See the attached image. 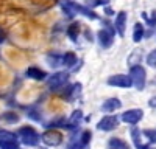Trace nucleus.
<instances>
[{
	"mask_svg": "<svg viewBox=\"0 0 156 149\" xmlns=\"http://www.w3.org/2000/svg\"><path fill=\"white\" fill-rule=\"evenodd\" d=\"M109 147L111 149H129V146L120 138H111L109 140Z\"/></svg>",
	"mask_w": 156,
	"mask_h": 149,
	"instance_id": "20",
	"label": "nucleus"
},
{
	"mask_svg": "<svg viewBox=\"0 0 156 149\" xmlns=\"http://www.w3.org/2000/svg\"><path fill=\"white\" fill-rule=\"evenodd\" d=\"M0 149H19V143H17V140L0 141Z\"/></svg>",
	"mask_w": 156,
	"mask_h": 149,
	"instance_id": "22",
	"label": "nucleus"
},
{
	"mask_svg": "<svg viewBox=\"0 0 156 149\" xmlns=\"http://www.w3.org/2000/svg\"><path fill=\"white\" fill-rule=\"evenodd\" d=\"M17 135L20 137V140L23 144L27 146H37L39 143V134L31 127V126H22L19 131H17Z\"/></svg>",
	"mask_w": 156,
	"mask_h": 149,
	"instance_id": "3",
	"label": "nucleus"
},
{
	"mask_svg": "<svg viewBox=\"0 0 156 149\" xmlns=\"http://www.w3.org/2000/svg\"><path fill=\"white\" fill-rule=\"evenodd\" d=\"M98 42L103 48H109L114 42V34L109 33L108 30H100L98 31Z\"/></svg>",
	"mask_w": 156,
	"mask_h": 149,
	"instance_id": "10",
	"label": "nucleus"
},
{
	"mask_svg": "<svg viewBox=\"0 0 156 149\" xmlns=\"http://www.w3.org/2000/svg\"><path fill=\"white\" fill-rule=\"evenodd\" d=\"M125 28H126V12L120 11L115 16V22H114V31H117L119 36H125Z\"/></svg>",
	"mask_w": 156,
	"mask_h": 149,
	"instance_id": "9",
	"label": "nucleus"
},
{
	"mask_svg": "<svg viewBox=\"0 0 156 149\" xmlns=\"http://www.w3.org/2000/svg\"><path fill=\"white\" fill-rule=\"evenodd\" d=\"M81 118H83V112L78 109V110H73L72 112V115L69 117V120H67V129H73V127H76L78 126V123L81 121Z\"/></svg>",
	"mask_w": 156,
	"mask_h": 149,
	"instance_id": "13",
	"label": "nucleus"
},
{
	"mask_svg": "<svg viewBox=\"0 0 156 149\" xmlns=\"http://www.w3.org/2000/svg\"><path fill=\"white\" fill-rule=\"evenodd\" d=\"M109 0H94V6H101V5H108Z\"/></svg>",
	"mask_w": 156,
	"mask_h": 149,
	"instance_id": "28",
	"label": "nucleus"
},
{
	"mask_svg": "<svg viewBox=\"0 0 156 149\" xmlns=\"http://www.w3.org/2000/svg\"><path fill=\"white\" fill-rule=\"evenodd\" d=\"M90 138H92V134H90L89 131H83L80 134V138H78V143H81L83 146H87L90 143Z\"/></svg>",
	"mask_w": 156,
	"mask_h": 149,
	"instance_id": "21",
	"label": "nucleus"
},
{
	"mask_svg": "<svg viewBox=\"0 0 156 149\" xmlns=\"http://www.w3.org/2000/svg\"><path fill=\"white\" fill-rule=\"evenodd\" d=\"M129 79H131L133 85L137 90H144L145 82H147V73L145 68L140 65H133L131 70H129Z\"/></svg>",
	"mask_w": 156,
	"mask_h": 149,
	"instance_id": "2",
	"label": "nucleus"
},
{
	"mask_svg": "<svg viewBox=\"0 0 156 149\" xmlns=\"http://www.w3.org/2000/svg\"><path fill=\"white\" fill-rule=\"evenodd\" d=\"M67 79H69V73L67 71H56V73H53L48 78L47 84H48V87L51 90H58V89H61L62 85H66Z\"/></svg>",
	"mask_w": 156,
	"mask_h": 149,
	"instance_id": "5",
	"label": "nucleus"
},
{
	"mask_svg": "<svg viewBox=\"0 0 156 149\" xmlns=\"http://www.w3.org/2000/svg\"><path fill=\"white\" fill-rule=\"evenodd\" d=\"M62 11L66 12L69 17H73L75 14H81V16H84V17H87V19H92V20L98 19V16H97L89 6L75 3V2H72V0H66V2L62 3Z\"/></svg>",
	"mask_w": 156,
	"mask_h": 149,
	"instance_id": "1",
	"label": "nucleus"
},
{
	"mask_svg": "<svg viewBox=\"0 0 156 149\" xmlns=\"http://www.w3.org/2000/svg\"><path fill=\"white\" fill-rule=\"evenodd\" d=\"M76 62H78V58L75 56V53L69 51V53H66V55H62V65H66V67H70V68H73Z\"/></svg>",
	"mask_w": 156,
	"mask_h": 149,
	"instance_id": "16",
	"label": "nucleus"
},
{
	"mask_svg": "<svg viewBox=\"0 0 156 149\" xmlns=\"http://www.w3.org/2000/svg\"><path fill=\"white\" fill-rule=\"evenodd\" d=\"M78 33H80V23L78 22H73L67 27V36L70 37V41H73V42L78 41Z\"/></svg>",
	"mask_w": 156,
	"mask_h": 149,
	"instance_id": "15",
	"label": "nucleus"
},
{
	"mask_svg": "<svg viewBox=\"0 0 156 149\" xmlns=\"http://www.w3.org/2000/svg\"><path fill=\"white\" fill-rule=\"evenodd\" d=\"M6 140H17L16 134L8 132V131H0V141H6Z\"/></svg>",
	"mask_w": 156,
	"mask_h": 149,
	"instance_id": "24",
	"label": "nucleus"
},
{
	"mask_svg": "<svg viewBox=\"0 0 156 149\" xmlns=\"http://www.w3.org/2000/svg\"><path fill=\"white\" fill-rule=\"evenodd\" d=\"M106 84L111 85V87H120V89H129V87L133 85L131 79H129V76H126V74H112V76L108 78Z\"/></svg>",
	"mask_w": 156,
	"mask_h": 149,
	"instance_id": "6",
	"label": "nucleus"
},
{
	"mask_svg": "<svg viewBox=\"0 0 156 149\" xmlns=\"http://www.w3.org/2000/svg\"><path fill=\"white\" fill-rule=\"evenodd\" d=\"M142 37H144V25H142V23H136L134 30H133V41L134 42H140Z\"/></svg>",
	"mask_w": 156,
	"mask_h": 149,
	"instance_id": "18",
	"label": "nucleus"
},
{
	"mask_svg": "<svg viewBox=\"0 0 156 149\" xmlns=\"http://www.w3.org/2000/svg\"><path fill=\"white\" fill-rule=\"evenodd\" d=\"M147 64L150 67H156V50H153V51L147 56Z\"/></svg>",
	"mask_w": 156,
	"mask_h": 149,
	"instance_id": "26",
	"label": "nucleus"
},
{
	"mask_svg": "<svg viewBox=\"0 0 156 149\" xmlns=\"http://www.w3.org/2000/svg\"><path fill=\"white\" fill-rule=\"evenodd\" d=\"M3 120L6 123H17L19 121V115L14 114V112H6V114H3Z\"/></svg>",
	"mask_w": 156,
	"mask_h": 149,
	"instance_id": "23",
	"label": "nucleus"
},
{
	"mask_svg": "<svg viewBox=\"0 0 156 149\" xmlns=\"http://www.w3.org/2000/svg\"><path fill=\"white\" fill-rule=\"evenodd\" d=\"M147 149H156V147H147Z\"/></svg>",
	"mask_w": 156,
	"mask_h": 149,
	"instance_id": "32",
	"label": "nucleus"
},
{
	"mask_svg": "<svg viewBox=\"0 0 156 149\" xmlns=\"http://www.w3.org/2000/svg\"><path fill=\"white\" fill-rule=\"evenodd\" d=\"M120 107H122V103L119 98H109L101 104V110H105V112H114Z\"/></svg>",
	"mask_w": 156,
	"mask_h": 149,
	"instance_id": "12",
	"label": "nucleus"
},
{
	"mask_svg": "<svg viewBox=\"0 0 156 149\" xmlns=\"http://www.w3.org/2000/svg\"><path fill=\"white\" fill-rule=\"evenodd\" d=\"M39 138L42 140V143L45 146H59L62 143V134L58 129H48Z\"/></svg>",
	"mask_w": 156,
	"mask_h": 149,
	"instance_id": "4",
	"label": "nucleus"
},
{
	"mask_svg": "<svg viewBox=\"0 0 156 149\" xmlns=\"http://www.w3.org/2000/svg\"><path fill=\"white\" fill-rule=\"evenodd\" d=\"M47 62H48L50 67H58L59 64H62V56L56 55V53H50L47 56Z\"/></svg>",
	"mask_w": 156,
	"mask_h": 149,
	"instance_id": "19",
	"label": "nucleus"
},
{
	"mask_svg": "<svg viewBox=\"0 0 156 149\" xmlns=\"http://www.w3.org/2000/svg\"><path fill=\"white\" fill-rule=\"evenodd\" d=\"M106 14H109V16L112 14V11H111V8H106Z\"/></svg>",
	"mask_w": 156,
	"mask_h": 149,
	"instance_id": "29",
	"label": "nucleus"
},
{
	"mask_svg": "<svg viewBox=\"0 0 156 149\" xmlns=\"http://www.w3.org/2000/svg\"><path fill=\"white\" fill-rule=\"evenodd\" d=\"M142 134L148 138V143H156V131L154 129H145V131H142Z\"/></svg>",
	"mask_w": 156,
	"mask_h": 149,
	"instance_id": "25",
	"label": "nucleus"
},
{
	"mask_svg": "<svg viewBox=\"0 0 156 149\" xmlns=\"http://www.w3.org/2000/svg\"><path fill=\"white\" fill-rule=\"evenodd\" d=\"M36 149H47V147H36Z\"/></svg>",
	"mask_w": 156,
	"mask_h": 149,
	"instance_id": "31",
	"label": "nucleus"
},
{
	"mask_svg": "<svg viewBox=\"0 0 156 149\" xmlns=\"http://www.w3.org/2000/svg\"><path fill=\"white\" fill-rule=\"evenodd\" d=\"M142 117H144V110L142 109H131V110H126L122 114V121L126 124H137Z\"/></svg>",
	"mask_w": 156,
	"mask_h": 149,
	"instance_id": "7",
	"label": "nucleus"
},
{
	"mask_svg": "<svg viewBox=\"0 0 156 149\" xmlns=\"http://www.w3.org/2000/svg\"><path fill=\"white\" fill-rule=\"evenodd\" d=\"M80 92H81V84L80 82H75V84H72L69 87V90H67V93H66V96H64V98H67L69 101H73V99H76V96L80 95Z\"/></svg>",
	"mask_w": 156,
	"mask_h": 149,
	"instance_id": "14",
	"label": "nucleus"
},
{
	"mask_svg": "<svg viewBox=\"0 0 156 149\" xmlns=\"http://www.w3.org/2000/svg\"><path fill=\"white\" fill-rule=\"evenodd\" d=\"M81 149H89V146H84V147H81Z\"/></svg>",
	"mask_w": 156,
	"mask_h": 149,
	"instance_id": "30",
	"label": "nucleus"
},
{
	"mask_svg": "<svg viewBox=\"0 0 156 149\" xmlns=\"http://www.w3.org/2000/svg\"><path fill=\"white\" fill-rule=\"evenodd\" d=\"M117 124H119V120H117L115 115H106V117H103L98 124H97V129L100 131H114L117 127Z\"/></svg>",
	"mask_w": 156,
	"mask_h": 149,
	"instance_id": "8",
	"label": "nucleus"
},
{
	"mask_svg": "<svg viewBox=\"0 0 156 149\" xmlns=\"http://www.w3.org/2000/svg\"><path fill=\"white\" fill-rule=\"evenodd\" d=\"M151 17H148L147 14H145V12H142V17H144V19H147V22H148V25H150V27H153V25H156V11H153L151 12Z\"/></svg>",
	"mask_w": 156,
	"mask_h": 149,
	"instance_id": "27",
	"label": "nucleus"
},
{
	"mask_svg": "<svg viewBox=\"0 0 156 149\" xmlns=\"http://www.w3.org/2000/svg\"><path fill=\"white\" fill-rule=\"evenodd\" d=\"M140 134H142V132H140L137 127H133V129H131V137H133V141H134L136 147H137V149H147V146L142 144V141H140Z\"/></svg>",
	"mask_w": 156,
	"mask_h": 149,
	"instance_id": "17",
	"label": "nucleus"
},
{
	"mask_svg": "<svg viewBox=\"0 0 156 149\" xmlns=\"http://www.w3.org/2000/svg\"><path fill=\"white\" fill-rule=\"evenodd\" d=\"M25 76L30 78V79H34V81H42V79L47 78V73L41 68H37V67H28L25 70Z\"/></svg>",
	"mask_w": 156,
	"mask_h": 149,
	"instance_id": "11",
	"label": "nucleus"
}]
</instances>
